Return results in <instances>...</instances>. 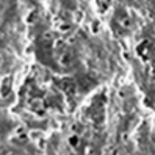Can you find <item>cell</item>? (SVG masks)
Instances as JSON below:
<instances>
[{"label":"cell","instance_id":"cell-1","mask_svg":"<svg viewBox=\"0 0 155 155\" xmlns=\"http://www.w3.org/2000/svg\"><path fill=\"white\" fill-rule=\"evenodd\" d=\"M60 61H61V64H69V63H71V53H67V52H64L63 55H61V58H60Z\"/></svg>","mask_w":155,"mask_h":155},{"label":"cell","instance_id":"cell-2","mask_svg":"<svg viewBox=\"0 0 155 155\" xmlns=\"http://www.w3.org/2000/svg\"><path fill=\"white\" fill-rule=\"evenodd\" d=\"M121 25L125 27V28H128L130 27V19H127V17H125V19H121Z\"/></svg>","mask_w":155,"mask_h":155}]
</instances>
